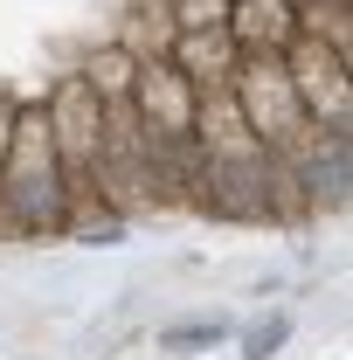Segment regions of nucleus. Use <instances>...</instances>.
Listing matches in <instances>:
<instances>
[{"label":"nucleus","mask_w":353,"mask_h":360,"mask_svg":"<svg viewBox=\"0 0 353 360\" xmlns=\"http://www.w3.org/2000/svg\"><path fill=\"white\" fill-rule=\"evenodd\" d=\"M77 215V194L63 180L56 160V139H49V111L42 97H28L14 111V139H7V160H0V229L7 236H63Z\"/></svg>","instance_id":"obj_1"},{"label":"nucleus","mask_w":353,"mask_h":360,"mask_svg":"<svg viewBox=\"0 0 353 360\" xmlns=\"http://www.w3.org/2000/svg\"><path fill=\"white\" fill-rule=\"evenodd\" d=\"M49 111V139H56V160H63V180H70V194H77V215L84 208H104L97 201V160H104V104L90 97V84L70 70V77H56L42 97ZM70 215V222H77Z\"/></svg>","instance_id":"obj_2"},{"label":"nucleus","mask_w":353,"mask_h":360,"mask_svg":"<svg viewBox=\"0 0 353 360\" xmlns=\"http://www.w3.org/2000/svg\"><path fill=\"white\" fill-rule=\"evenodd\" d=\"M229 97H236L243 125L257 132L264 153H298L312 139V118L291 90V77H284V56H243L236 77H229Z\"/></svg>","instance_id":"obj_3"},{"label":"nucleus","mask_w":353,"mask_h":360,"mask_svg":"<svg viewBox=\"0 0 353 360\" xmlns=\"http://www.w3.org/2000/svg\"><path fill=\"white\" fill-rule=\"evenodd\" d=\"M347 56L340 49H326L319 35H291V49H284V77H291V90H298V104H305L312 132H353V84H347Z\"/></svg>","instance_id":"obj_4"},{"label":"nucleus","mask_w":353,"mask_h":360,"mask_svg":"<svg viewBox=\"0 0 353 360\" xmlns=\"http://www.w3.org/2000/svg\"><path fill=\"white\" fill-rule=\"evenodd\" d=\"M194 104H201V90L174 70V56H139L132 111L146 132H194Z\"/></svg>","instance_id":"obj_5"},{"label":"nucleus","mask_w":353,"mask_h":360,"mask_svg":"<svg viewBox=\"0 0 353 360\" xmlns=\"http://www.w3.org/2000/svg\"><path fill=\"white\" fill-rule=\"evenodd\" d=\"M229 42L243 56H284L298 35V7L291 0H229Z\"/></svg>","instance_id":"obj_6"},{"label":"nucleus","mask_w":353,"mask_h":360,"mask_svg":"<svg viewBox=\"0 0 353 360\" xmlns=\"http://www.w3.org/2000/svg\"><path fill=\"white\" fill-rule=\"evenodd\" d=\"M167 56H174V70H180L194 90H229L236 63H243V49L229 42V28H180Z\"/></svg>","instance_id":"obj_7"},{"label":"nucleus","mask_w":353,"mask_h":360,"mask_svg":"<svg viewBox=\"0 0 353 360\" xmlns=\"http://www.w3.org/2000/svg\"><path fill=\"white\" fill-rule=\"evenodd\" d=\"M77 77L90 84V97H97V104H132L139 56H132L125 42H104V49H90L84 63H77Z\"/></svg>","instance_id":"obj_8"},{"label":"nucleus","mask_w":353,"mask_h":360,"mask_svg":"<svg viewBox=\"0 0 353 360\" xmlns=\"http://www.w3.org/2000/svg\"><path fill=\"white\" fill-rule=\"evenodd\" d=\"M298 28L353 63V0H298Z\"/></svg>","instance_id":"obj_9"},{"label":"nucleus","mask_w":353,"mask_h":360,"mask_svg":"<svg viewBox=\"0 0 353 360\" xmlns=\"http://www.w3.org/2000/svg\"><path fill=\"white\" fill-rule=\"evenodd\" d=\"M222 340H229V326H222V319H180V326H160V354H180V360L215 354Z\"/></svg>","instance_id":"obj_10"},{"label":"nucleus","mask_w":353,"mask_h":360,"mask_svg":"<svg viewBox=\"0 0 353 360\" xmlns=\"http://www.w3.org/2000/svg\"><path fill=\"white\" fill-rule=\"evenodd\" d=\"M284 340H291V319H284V312L257 319V326L243 333V360H277V354H284Z\"/></svg>","instance_id":"obj_11"},{"label":"nucleus","mask_w":353,"mask_h":360,"mask_svg":"<svg viewBox=\"0 0 353 360\" xmlns=\"http://www.w3.org/2000/svg\"><path fill=\"white\" fill-rule=\"evenodd\" d=\"M167 14H174V35L180 28H222L229 21V0H167Z\"/></svg>","instance_id":"obj_12"},{"label":"nucleus","mask_w":353,"mask_h":360,"mask_svg":"<svg viewBox=\"0 0 353 360\" xmlns=\"http://www.w3.org/2000/svg\"><path fill=\"white\" fill-rule=\"evenodd\" d=\"M14 111H21V97L0 90V160H7V139H14Z\"/></svg>","instance_id":"obj_13"},{"label":"nucleus","mask_w":353,"mask_h":360,"mask_svg":"<svg viewBox=\"0 0 353 360\" xmlns=\"http://www.w3.org/2000/svg\"><path fill=\"white\" fill-rule=\"evenodd\" d=\"M291 7H298V0H291Z\"/></svg>","instance_id":"obj_14"}]
</instances>
